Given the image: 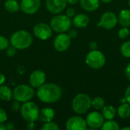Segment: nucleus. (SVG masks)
<instances>
[{
  "instance_id": "f257e3e1",
  "label": "nucleus",
  "mask_w": 130,
  "mask_h": 130,
  "mask_svg": "<svg viewBox=\"0 0 130 130\" xmlns=\"http://www.w3.org/2000/svg\"><path fill=\"white\" fill-rule=\"evenodd\" d=\"M62 94V91L61 88L53 83L42 85L38 88L37 91L38 98L46 104H53L58 101L60 99Z\"/></svg>"
},
{
  "instance_id": "f03ea898",
  "label": "nucleus",
  "mask_w": 130,
  "mask_h": 130,
  "mask_svg": "<svg viewBox=\"0 0 130 130\" xmlns=\"http://www.w3.org/2000/svg\"><path fill=\"white\" fill-rule=\"evenodd\" d=\"M33 42L31 34L27 30H18L14 32L11 37V43L18 50L28 48Z\"/></svg>"
},
{
  "instance_id": "7ed1b4c3",
  "label": "nucleus",
  "mask_w": 130,
  "mask_h": 130,
  "mask_svg": "<svg viewBox=\"0 0 130 130\" xmlns=\"http://www.w3.org/2000/svg\"><path fill=\"white\" fill-rule=\"evenodd\" d=\"M91 107V98L86 94H78L72 100V107L75 113L83 114Z\"/></svg>"
},
{
  "instance_id": "20e7f679",
  "label": "nucleus",
  "mask_w": 130,
  "mask_h": 130,
  "mask_svg": "<svg viewBox=\"0 0 130 130\" xmlns=\"http://www.w3.org/2000/svg\"><path fill=\"white\" fill-rule=\"evenodd\" d=\"M71 26V18L68 17L67 15H56L50 21V27L52 30L57 33H65L70 29Z\"/></svg>"
},
{
  "instance_id": "39448f33",
  "label": "nucleus",
  "mask_w": 130,
  "mask_h": 130,
  "mask_svg": "<svg viewBox=\"0 0 130 130\" xmlns=\"http://www.w3.org/2000/svg\"><path fill=\"white\" fill-rule=\"evenodd\" d=\"M85 62L90 68L93 69H99L105 65L106 57L101 51L93 50L87 54Z\"/></svg>"
},
{
  "instance_id": "423d86ee",
  "label": "nucleus",
  "mask_w": 130,
  "mask_h": 130,
  "mask_svg": "<svg viewBox=\"0 0 130 130\" xmlns=\"http://www.w3.org/2000/svg\"><path fill=\"white\" fill-rule=\"evenodd\" d=\"M21 113L22 117L27 122H34L39 120V108L35 103L30 101L24 102L21 107Z\"/></svg>"
},
{
  "instance_id": "0eeeda50",
  "label": "nucleus",
  "mask_w": 130,
  "mask_h": 130,
  "mask_svg": "<svg viewBox=\"0 0 130 130\" xmlns=\"http://www.w3.org/2000/svg\"><path fill=\"white\" fill-rule=\"evenodd\" d=\"M34 96V89L27 85H18L13 91V98L19 102H26L30 101Z\"/></svg>"
},
{
  "instance_id": "6e6552de",
  "label": "nucleus",
  "mask_w": 130,
  "mask_h": 130,
  "mask_svg": "<svg viewBox=\"0 0 130 130\" xmlns=\"http://www.w3.org/2000/svg\"><path fill=\"white\" fill-rule=\"evenodd\" d=\"M117 23L118 18L117 14L113 11H106L101 15L98 26L106 30H110L115 27Z\"/></svg>"
},
{
  "instance_id": "1a4fd4ad",
  "label": "nucleus",
  "mask_w": 130,
  "mask_h": 130,
  "mask_svg": "<svg viewBox=\"0 0 130 130\" xmlns=\"http://www.w3.org/2000/svg\"><path fill=\"white\" fill-rule=\"evenodd\" d=\"M85 120L88 127L93 129H96L101 128L104 123V117H103L102 113L94 111L90 113L87 116Z\"/></svg>"
},
{
  "instance_id": "9d476101",
  "label": "nucleus",
  "mask_w": 130,
  "mask_h": 130,
  "mask_svg": "<svg viewBox=\"0 0 130 130\" xmlns=\"http://www.w3.org/2000/svg\"><path fill=\"white\" fill-rule=\"evenodd\" d=\"M34 35L40 40H46L52 36V28L45 23H39L34 27Z\"/></svg>"
},
{
  "instance_id": "9b49d317",
  "label": "nucleus",
  "mask_w": 130,
  "mask_h": 130,
  "mask_svg": "<svg viewBox=\"0 0 130 130\" xmlns=\"http://www.w3.org/2000/svg\"><path fill=\"white\" fill-rule=\"evenodd\" d=\"M71 44V38L64 33H60L54 40L53 45L58 52H65L69 49Z\"/></svg>"
},
{
  "instance_id": "f8f14e48",
  "label": "nucleus",
  "mask_w": 130,
  "mask_h": 130,
  "mask_svg": "<svg viewBox=\"0 0 130 130\" xmlns=\"http://www.w3.org/2000/svg\"><path fill=\"white\" fill-rule=\"evenodd\" d=\"M66 127L68 130H85L88 127L86 120L81 117H70L66 124Z\"/></svg>"
},
{
  "instance_id": "ddd939ff",
  "label": "nucleus",
  "mask_w": 130,
  "mask_h": 130,
  "mask_svg": "<svg viewBox=\"0 0 130 130\" xmlns=\"http://www.w3.org/2000/svg\"><path fill=\"white\" fill-rule=\"evenodd\" d=\"M40 6V0H21V9L27 14L36 13Z\"/></svg>"
},
{
  "instance_id": "4468645a",
  "label": "nucleus",
  "mask_w": 130,
  "mask_h": 130,
  "mask_svg": "<svg viewBox=\"0 0 130 130\" xmlns=\"http://www.w3.org/2000/svg\"><path fill=\"white\" fill-rule=\"evenodd\" d=\"M67 5V0H46L47 10L53 14H59L62 11Z\"/></svg>"
},
{
  "instance_id": "2eb2a0df",
  "label": "nucleus",
  "mask_w": 130,
  "mask_h": 130,
  "mask_svg": "<svg viewBox=\"0 0 130 130\" xmlns=\"http://www.w3.org/2000/svg\"><path fill=\"white\" fill-rule=\"evenodd\" d=\"M45 80H46V75L41 70L34 71L30 74L29 78V82L30 84V86L37 88L44 84Z\"/></svg>"
},
{
  "instance_id": "dca6fc26",
  "label": "nucleus",
  "mask_w": 130,
  "mask_h": 130,
  "mask_svg": "<svg viewBox=\"0 0 130 130\" xmlns=\"http://www.w3.org/2000/svg\"><path fill=\"white\" fill-rule=\"evenodd\" d=\"M72 22L75 27L78 28H85L89 24L90 19L88 16L85 14H78L74 17Z\"/></svg>"
},
{
  "instance_id": "f3484780",
  "label": "nucleus",
  "mask_w": 130,
  "mask_h": 130,
  "mask_svg": "<svg viewBox=\"0 0 130 130\" xmlns=\"http://www.w3.org/2000/svg\"><path fill=\"white\" fill-rule=\"evenodd\" d=\"M82 8L87 11H96L100 5V0H80Z\"/></svg>"
},
{
  "instance_id": "a211bd4d",
  "label": "nucleus",
  "mask_w": 130,
  "mask_h": 130,
  "mask_svg": "<svg viewBox=\"0 0 130 130\" xmlns=\"http://www.w3.org/2000/svg\"><path fill=\"white\" fill-rule=\"evenodd\" d=\"M55 116V112L53 109L50 107H45L41 110L39 114V120L43 123H47L52 121Z\"/></svg>"
},
{
  "instance_id": "6ab92c4d",
  "label": "nucleus",
  "mask_w": 130,
  "mask_h": 130,
  "mask_svg": "<svg viewBox=\"0 0 130 130\" xmlns=\"http://www.w3.org/2000/svg\"><path fill=\"white\" fill-rule=\"evenodd\" d=\"M118 22L123 27H130V10L123 9L118 15Z\"/></svg>"
},
{
  "instance_id": "aec40b11",
  "label": "nucleus",
  "mask_w": 130,
  "mask_h": 130,
  "mask_svg": "<svg viewBox=\"0 0 130 130\" xmlns=\"http://www.w3.org/2000/svg\"><path fill=\"white\" fill-rule=\"evenodd\" d=\"M117 113L116 109L111 105H105L102 109V115L105 120H113Z\"/></svg>"
},
{
  "instance_id": "412c9836",
  "label": "nucleus",
  "mask_w": 130,
  "mask_h": 130,
  "mask_svg": "<svg viewBox=\"0 0 130 130\" xmlns=\"http://www.w3.org/2000/svg\"><path fill=\"white\" fill-rule=\"evenodd\" d=\"M117 113L121 119L125 120L129 118L130 117V104L129 103L123 104L118 107Z\"/></svg>"
},
{
  "instance_id": "4be33fe9",
  "label": "nucleus",
  "mask_w": 130,
  "mask_h": 130,
  "mask_svg": "<svg viewBox=\"0 0 130 130\" xmlns=\"http://www.w3.org/2000/svg\"><path fill=\"white\" fill-rule=\"evenodd\" d=\"M13 96L11 90L7 86H0V99L5 101H9Z\"/></svg>"
},
{
  "instance_id": "5701e85b",
  "label": "nucleus",
  "mask_w": 130,
  "mask_h": 130,
  "mask_svg": "<svg viewBox=\"0 0 130 130\" xmlns=\"http://www.w3.org/2000/svg\"><path fill=\"white\" fill-rule=\"evenodd\" d=\"M5 8L9 12H16L19 10L20 6L16 0H6L5 2Z\"/></svg>"
},
{
  "instance_id": "b1692460",
  "label": "nucleus",
  "mask_w": 130,
  "mask_h": 130,
  "mask_svg": "<svg viewBox=\"0 0 130 130\" xmlns=\"http://www.w3.org/2000/svg\"><path fill=\"white\" fill-rule=\"evenodd\" d=\"M104 106H105V101L104 100V98L101 97H97L94 98V99H91V107L94 110H102Z\"/></svg>"
},
{
  "instance_id": "393cba45",
  "label": "nucleus",
  "mask_w": 130,
  "mask_h": 130,
  "mask_svg": "<svg viewBox=\"0 0 130 130\" xmlns=\"http://www.w3.org/2000/svg\"><path fill=\"white\" fill-rule=\"evenodd\" d=\"M102 130H119L120 129V126L119 124L113 120H108L107 122H104L103 126H101Z\"/></svg>"
},
{
  "instance_id": "a878e982",
  "label": "nucleus",
  "mask_w": 130,
  "mask_h": 130,
  "mask_svg": "<svg viewBox=\"0 0 130 130\" xmlns=\"http://www.w3.org/2000/svg\"><path fill=\"white\" fill-rule=\"evenodd\" d=\"M120 53L121 54L126 57V58H130V40L124 42L120 47Z\"/></svg>"
},
{
  "instance_id": "bb28decb",
  "label": "nucleus",
  "mask_w": 130,
  "mask_h": 130,
  "mask_svg": "<svg viewBox=\"0 0 130 130\" xmlns=\"http://www.w3.org/2000/svg\"><path fill=\"white\" fill-rule=\"evenodd\" d=\"M130 34L129 29L127 27H123L120 28L118 31V37L121 39H126L127 38Z\"/></svg>"
},
{
  "instance_id": "cd10ccee",
  "label": "nucleus",
  "mask_w": 130,
  "mask_h": 130,
  "mask_svg": "<svg viewBox=\"0 0 130 130\" xmlns=\"http://www.w3.org/2000/svg\"><path fill=\"white\" fill-rule=\"evenodd\" d=\"M59 126L56 123L53 122H47L45 123V124L42 126V129L43 130H59Z\"/></svg>"
},
{
  "instance_id": "c85d7f7f",
  "label": "nucleus",
  "mask_w": 130,
  "mask_h": 130,
  "mask_svg": "<svg viewBox=\"0 0 130 130\" xmlns=\"http://www.w3.org/2000/svg\"><path fill=\"white\" fill-rule=\"evenodd\" d=\"M9 45V41L4 36L0 35V50H4L8 48Z\"/></svg>"
},
{
  "instance_id": "c756f323",
  "label": "nucleus",
  "mask_w": 130,
  "mask_h": 130,
  "mask_svg": "<svg viewBox=\"0 0 130 130\" xmlns=\"http://www.w3.org/2000/svg\"><path fill=\"white\" fill-rule=\"evenodd\" d=\"M7 120V114L5 111L0 107V123H5Z\"/></svg>"
},
{
  "instance_id": "7c9ffc66",
  "label": "nucleus",
  "mask_w": 130,
  "mask_h": 130,
  "mask_svg": "<svg viewBox=\"0 0 130 130\" xmlns=\"http://www.w3.org/2000/svg\"><path fill=\"white\" fill-rule=\"evenodd\" d=\"M16 53V48L13 46H8V50H7V55L9 56H13Z\"/></svg>"
},
{
  "instance_id": "2f4dec72",
  "label": "nucleus",
  "mask_w": 130,
  "mask_h": 130,
  "mask_svg": "<svg viewBox=\"0 0 130 130\" xmlns=\"http://www.w3.org/2000/svg\"><path fill=\"white\" fill-rule=\"evenodd\" d=\"M20 108V104H19V101H15L11 104V110H14V111H18Z\"/></svg>"
},
{
  "instance_id": "473e14b6",
  "label": "nucleus",
  "mask_w": 130,
  "mask_h": 130,
  "mask_svg": "<svg viewBox=\"0 0 130 130\" xmlns=\"http://www.w3.org/2000/svg\"><path fill=\"white\" fill-rule=\"evenodd\" d=\"M75 11L74 8H69L67 9V11H66V15H67L68 17L72 18V17L75 16Z\"/></svg>"
},
{
  "instance_id": "72a5a7b5",
  "label": "nucleus",
  "mask_w": 130,
  "mask_h": 130,
  "mask_svg": "<svg viewBox=\"0 0 130 130\" xmlns=\"http://www.w3.org/2000/svg\"><path fill=\"white\" fill-rule=\"evenodd\" d=\"M125 99H126V101L130 104V85L128 86V88L126 90V92H125Z\"/></svg>"
},
{
  "instance_id": "f704fd0d",
  "label": "nucleus",
  "mask_w": 130,
  "mask_h": 130,
  "mask_svg": "<svg viewBox=\"0 0 130 130\" xmlns=\"http://www.w3.org/2000/svg\"><path fill=\"white\" fill-rule=\"evenodd\" d=\"M68 35L69 36V37H70L71 39H75V38H76L77 36H78V32H77L75 30H71L69 32Z\"/></svg>"
},
{
  "instance_id": "c9c22d12",
  "label": "nucleus",
  "mask_w": 130,
  "mask_h": 130,
  "mask_svg": "<svg viewBox=\"0 0 130 130\" xmlns=\"http://www.w3.org/2000/svg\"><path fill=\"white\" fill-rule=\"evenodd\" d=\"M125 74H126L127 79L130 82V62L126 66V68L125 69Z\"/></svg>"
},
{
  "instance_id": "e433bc0d",
  "label": "nucleus",
  "mask_w": 130,
  "mask_h": 130,
  "mask_svg": "<svg viewBox=\"0 0 130 130\" xmlns=\"http://www.w3.org/2000/svg\"><path fill=\"white\" fill-rule=\"evenodd\" d=\"M89 47L91 50H97V47H98V43L96 41H91L90 43H89Z\"/></svg>"
},
{
  "instance_id": "4c0bfd02",
  "label": "nucleus",
  "mask_w": 130,
  "mask_h": 130,
  "mask_svg": "<svg viewBox=\"0 0 130 130\" xmlns=\"http://www.w3.org/2000/svg\"><path fill=\"white\" fill-rule=\"evenodd\" d=\"M5 81V77L3 74L0 73V85H2Z\"/></svg>"
},
{
  "instance_id": "58836bf2",
  "label": "nucleus",
  "mask_w": 130,
  "mask_h": 130,
  "mask_svg": "<svg viewBox=\"0 0 130 130\" xmlns=\"http://www.w3.org/2000/svg\"><path fill=\"white\" fill-rule=\"evenodd\" d=\"M80 2V0H67V2L69 3L70 5H75L77 3H78Z\"/></svg>"
},
{
  "instance_id": "ea45409f",
  "label": "nucleus",
  "mask_w": 130,
  "mask_h": 130,
  "mask_svg": "<svg viewBox=\"0 0 130 130\" xmlns=\"http://www.w3.org/2000/svg\"><path fill=\"white\" fill-rule=\"evenodd\" d=\"M14 126L13 123H8V124L6 126V129H14Z\"/></svg>"
},
{
  "instance_id": "a19ab883",
  "label": "nucleus",
  "mask_w": 130,
  "mask_h": 130,
  "mask_svg": "<svg viewBox=\"0 0 130 130\" xmlns=\"http://www.w3.org/2000/svg\"><path fill=\"white\" fill-rule=\"evenodd\" d=\"M6 126L4 125L2 123H0V130H6Z\"/></svg>"
},
{
  "instance_id": "79ce46f5",
  "label": "nucleus",
  "mask_w": 130,
  "mask_h": 130,
  "mask_svg": "<svg viewBox=\"0 0 130 130\" xmlns=\"http://www.w3.org/2000/svg\"><path fill=\"white\" fill-rule=\"evenodd\" d=\"M101 2L104 3V4H108V3H110L113 0H101Z\"/></svg>"
},
{
  "instance_id": "37998d69",
  "label": "nucleus",
  "mask_w": 130,
  "mask_h": 130,
  "mask_svg": "<svg viewBox=\"0 0 130 130\" xmlns=\"http://www.w3.org/2000/svg\"><path fill=\"white\" fill-rule=\"evenodd\" d=\"M122 130H130V127H123L122 128Z\"/></svg>"
},
{
  "instance_id": "c03bdc74",
  "label": "nucleus",
  "mask_w": 130,
  "mask_h": 130,
  "mask_svg": "<svg viewBox=\"0 0 130 130\" xmlns=\"http://www.w3.org/2000/svg\"><path fill=\"white\" fill-rule=\"evenodd\" d=\"M128 5H129V6L130 7V0H129V1H128Z\"/></svg>"
}]
</instances>
